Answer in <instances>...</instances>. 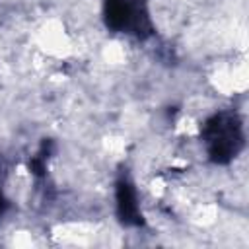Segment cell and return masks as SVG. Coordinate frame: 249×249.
Here are the masks:
<instances>
[{
  "instance_id": "obj_3",
  "label": "cell",
  "mask_w": 249,
  "mask_h": 249,
  "mask_svg": "<svg viewBox=\"0 0 249 249\" xmlns=\"http://www.w3.org/2000/svg\"><path fill=\"white\" fill-rule=\"evenodd\" d=\"M115 196H117V214H119L121 222L126 224V226H142L144 220H142V214H140L136 191H134V187L128 179L123 177V179L117 181Z\"/></svg>"
},
{
  "instance_id": "obj_4",
  "label": "cell",
  "mask_w": 249,
  "mask_h": 249,
  "mask_svg": "<svg viewBox=\"0 0 249 249\" xmlns=\"http://www.w3.org/2000/svg\"><path fill=\"white\" fill-rule=\"evenodd\" d=\"M4 208H6V198H4V195H2V189H0V214L4 212Z\"/></svg>"
},
{
  "instance_id": "obj_1",
  "label": "cell",
  "mask_w": 249,
  "mask_h": 249,
  "mask_svg": "<svg viewBox=\"0 0 249 249\" xmlns=\"http://www.w3.org/2000/svg\"><path fill=\"white\" fill-rule=\"evenodd\" d=\"M208 158L214 163L231 161L243 148V124L231 111H222L210 117L202 128Z\"/></svg>"
},
{
  "instance_id": "obj_2",
  "label": "cell",
  "mask_w": 249,
  "mask_h": 249,
  "mask_svg": "<svg viewBox=\"0 0 249 249\" xmlns=\"http://www.w3.org/2000/svg\"><path fill=\"white\" fill-rule=\"evenodd\" d=\"M105 23L113 31H126L140 39L152 33V21L140 0H105Z\"/></svg>"
}]
</instances>
